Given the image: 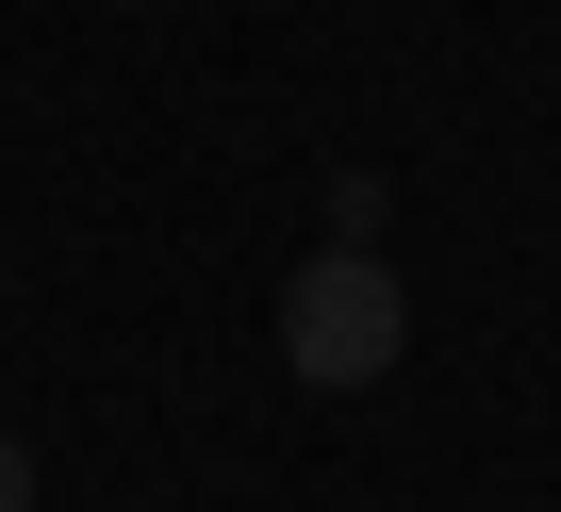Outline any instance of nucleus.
I'll use <instances>...</instances> for the list:
<instances>
[{
	"label": "nucleus",
	"mask_w": 561,
	"mask_h": 512,
	"mask_svg": "<svg viewBox=\"0 0 561 512\" xmlns=\"http://www.w3.org/2000/svg\"><path fill=\"white\" fill-rule=\"evenodd\" d=\"M116 18H149V0H116Z\"/></svg>",
	"instance_id": "3"
},
{
	"label": "nucleus",
	"mask_w": 561,
	"mask_h": 512,
	"mask_svg": "<svg viewBox=\"0 0 561 512\" xmlns=\"http://www.w3.org/2000/svg\"><path fill=\"white\" fill-rule=\"evenodd\" d=\"M397 364H413V282L380 248H314V265L280 282V380L298 397H364Z\"/></svg>",
	"instance_id": "1"
},
{
	"label": "nucleus",
	"mask_w": 561,
	"mask_h": 512,
	"mask_svg": "<svg viewBox=\"0 0 561 512\" xmlns=\"http://www.w3.org/2000/svg\"><path fill=\"white\" fill-rule=\"evenodd\" d=\"M0 512H34V446L18 430H0Z\"/></svg>",
	"instance_id": "2"
}]
</instances>
